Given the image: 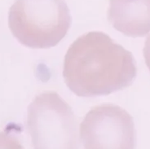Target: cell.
Listing matches in <instances>:
<instances>
[{"mask_svg": "<svg viewBox=\"0 0 150 149\" xmlns=\"http://www.w3.org/2000/svg\"><path fill=\"white\" fill-rule=\"evenodd\" d=\"M109 20L114 29L132 37L150 33V0H110Z\"/></svg>", "mask_w": 150, "mask_h": 149, "instance_id": "obj_5", "label": "cell"}, {"mask_svg": "<svg viewBox=\"0 0 150 149\" xmlns=\"http://www.w3.org/2000/svg\"><path fill=\"white\" fill-rule=\"evenodd\" d=\"M136 74L132 54L101 32L79 37L64 57V82L79 96L106 95L121 90L131 86Z\"/></svg>", "mask_w": 150, "mask_h": 149, "instance_id": "obj_1", "label": "cell"}, {"mask_svg": "<svg viewBox=\"0 0 150 149\" xmlns=\"http://www.w3.org/2000/svg\"><path fill=\"white\" fill-rule=\"evenodd\" d=\"M144 57L146 63L147 67L150 71V35L145 41L144 47Z\"/></svg>", "mask_w": 150, "mask_h": 149, "instance_id": "obj_6", "label": "cell"}, {"mask_svg": "<svg viewBox=\"0 0 150 149\" xmlns=\"http://www.w3.org/2000/svg\"><path fill=\"white\" fill-rule=\"evenodd\" d=\"M71 16L64 0H16L8 15L11 34L34 49L55 47L69 30Z\"/></svg>", "mask_w": 150, "mask_h": 149, "instance_id": "obj_2", "label": "cell"}, {"mask_svg": "<svg viewBox=\"0 0 150 149\" xmlns=\"http://www.w3.org/2000/svg\"><path fill=\"white\" fill-rule=\"evenodd\" d=\"M79 138L86 148H133L136 145L132 117L113 105L92 108L80 125Z\"/></svg>", "mask_w": 150, "mask_h": 149, "instance_id": "obj_4", "label": "cell"}, {"mask_svg": "<svg viewBox=\"0 0 150 149\" xmlns=\"http://www.w3.org/2000/svg\"><path fill=\"white\" fill-rule=\"evenodd\" d=\"M27 129L36 148H73L78 146L77 121L70 106L56 92L34 99L28 108Z\"/></svg>", "mask_w": 150, "mask_h": 149, "instance_id": "obj_3", "label": "cell"}]
</instances>
